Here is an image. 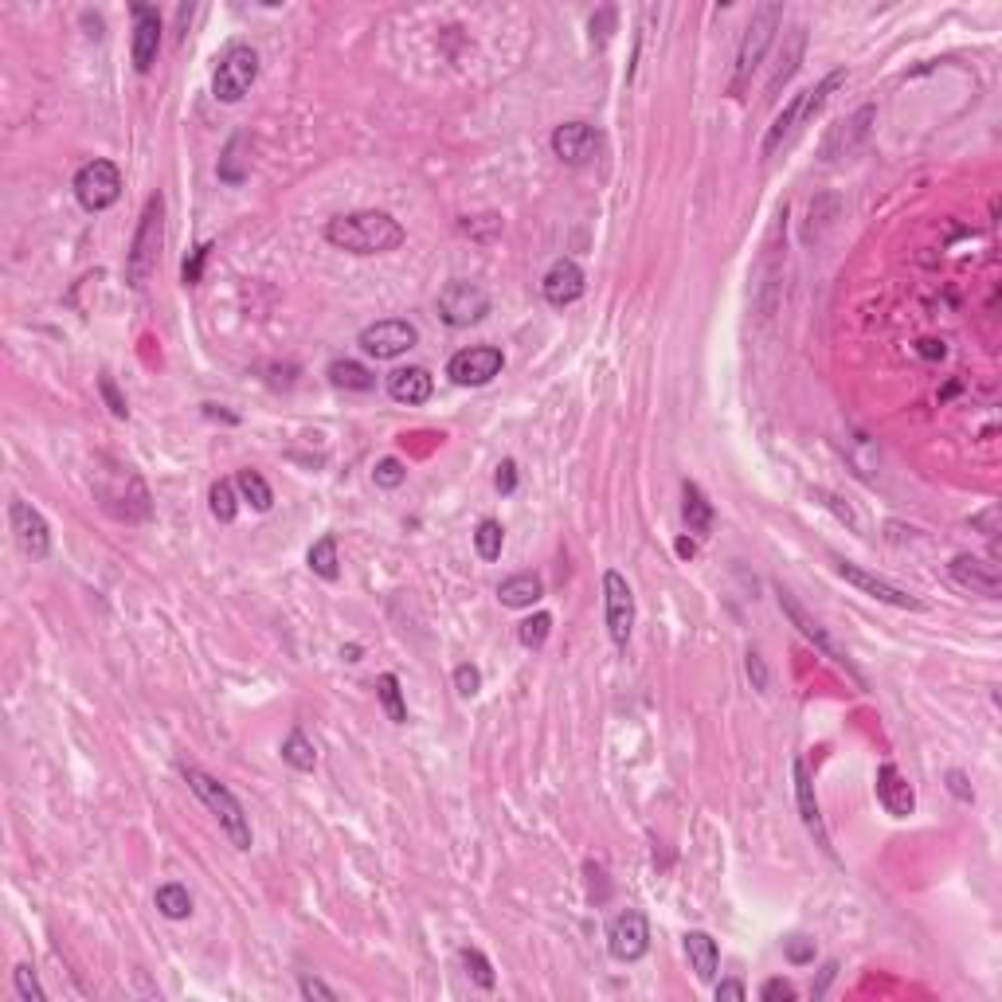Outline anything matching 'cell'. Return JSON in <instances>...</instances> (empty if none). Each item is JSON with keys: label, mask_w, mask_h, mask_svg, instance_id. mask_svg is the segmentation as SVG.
Returning a JSON list of instances; mask_svg holds the SVG:
<instances>
[{"label": "cell", "mask_w": 1002, "mask_h": 1002, "mask_svg": "<svg viewBox=\"0 0 1002 1002\" xmlns=\"http://www.w3.org/2000/svg\"><path fill=\"white\" fill-rule=\"evenodd\" d=\"M748 678H752V689H768V666H764V658L756 654V650H748Z\"/></svg>", "instance_id": "cell-49"}, {"label": "cell", "mask_w": 1002, "mask_h": 1002, "mask_svg": "<svg viewBox=\"0 0 1002 1002\" xmlns=\"http://www.w3.org/2000/svg\"><path fill=\"white\" fill-rule=\"evenodd\" d=\"M8 521H12V533H16V545L24 548L32 560H47L51 552V529H47L44 513L28 501L12 498L8 505Z\"/></svg>", "instance_id": "cell-14"}, {"label": "cell", "mask_w": 1002, "mask_h": 1002, "mask_svg": "<svg viewBox=\"0 0 1002 1002\" xmlns=\"http://www.w3.org/2000/svg\"><path fill=\"white\" fill-rule=\"evenodd\" d=\"M599 145H603V134L588 122H564L552 130V153L564 165H588L599 153Z\"/></svg>", "instance_id": "cell-16"}, {"label": "cell", "mask_w": 1002, "mask_h": 1002, "mask_svg": "<svg viewBox=\"0 0 1002 1002\" xmlns=\"http://www.w3.org/2000/svg\"><path fill=\"white\" fill-rule=\"evenodd\" d=\"M615 20H619V12H615V8H611V4H607V8H599V12H595V16H592V24H588V28H592V44H599V47H603V44H607V40H611V32H615Z\"/></svg>", "instance_id": "cell-41"}, {"label": "cell", "mask_w": 1002, "mask_h": 1002, "mask_svg": "<svg viewBox=\"0 0 1002 1002\" xmlns=\"http://www.w3.org/2000/svg\"><path fill=\"white\" fill-rule=\"evenodd\" d=\"M791 772H795V799H799V815H803V826L811 830V838L819 842L826 854H834V846H830V834H826V826H822V811H819V799H815V783H811V772H807V764H803V760H795V764H791Z\"/></svg>", "instance_id": "cell-20"}, {"label": "cell", "mask_w": 1002, "mask_h": 1002, "mask_svg": "<svg viewBox=\"0 0 1002 1002\" xmlns=\"http://www.w3.org/2000/svg\"><path fill=\"white\" fill-rule=\"evenodd\" d=\"M501 545H505V529H501L498 521H478V529H474V548H478V556L482 560H498L501 556Z\"/></svg>", "instance_id": "cell-36"}, {"label": "cell", "mask_w": 1002, "mask_h": 1002, "mask_svg": "<svg viewBox=\"0 0 1002 1002\" xmlns=\"http://www.w3.org/2000/svg\"><path fill=\"white\" fill-rule=\"evenodd\" d=\"M462 963H466L470 979H474L482 991H494V967H490V959L482 956L478 948H462Z\"/></svg>", "instance_id": "cell-38"}, {"label": "cell", "mask_w": 1002, "mask_h": 1002, "mask_svg": "<svg viewBox=\"0 0 1002 1002\" xmlns=\"http://www.w3.org/2000/svg\"><path fill=\"white\" fill-rule=\"evenodd\" d=\"M815 498H819L822 505H826V509H830V513L838 517V521H842V525L858 529V517H854V509H850V505H846L842 498H834V494H826V490H815Z\"/></svg>", "instance_id": "cell-44"}, {"label": "cell", "mask_w": 1002, "mask_h": 1002, "mask_svg": "<svg viewBox=\"0 0 1002 1002\" xmlns=\"http://www.w3.org/2000/svg\"><path fill=\"white\" fill-rule=\"evenodd\" d=\"M494 486H498V494H505V498H509L513 490H517V466H513L509 458H505V462L498 466V478H494Z\"/></svg>", "instance_id": "cell-50"}, {"label": "cell", "mask_w": 1002, "mask_h": 1002, "mask_svg": "<svg viewBox=\"0 0 1002 1002\" xmlns=\"http://www.w3.org/2000/svg\"><path fill=\"white\" fill-rule=\"evenodd\" d=\"M603 615H607V631L615 646H627L631 631H635V592L627 584L623 572H603Z\"/></svg>", "instance_id": "cell-8"}, {"label": "cell", "mask_w": 1002, "mask_h": 1002, "mask_svg": "<svg viewBox=\"0 0 1002 1002\" xmlns=\"http://www.w3.org/2000/svg\"><path fill=\"white\" fill-rule=\"evenodd\" d=\"M208 505H212V517H216L220 525H231L235 513H239V486L228 482V478H220V482L208 490Z\"/></svg>", "instance_id": "cell-35"}, {"label": "cell", "mask_w": 1002, "mask_h": 1002, "mask_svg": "<svg viewBox=\"0 0 1002 1002\" xmlns=\"http://www.w3.org/2000/svg\"><path fill=\"white\" fill-rule=\"evenodd\" d=\"M783 952L791 963H811L815 959V940H807V936H791V940H783Z\"/></svg>", "instance_id": "cell-45"}, {"label": "cell", "mask_w": 1002, "mask_h": 1002, "mask_svg": "<svg viewBox=\"0 0 1002 1002\" xmlns=\"http://www.w3.org/2000/svg\"><path fill=\"white\" fill-rule=\"evenodd\" d=\"M431 392H435V380H431L427 368H419V365L396 368V372L388 376V396H392L396 404H427Z\"/></svg>", "instance_id": "cell-24"}, {"label": "cell", "mask_w": 1002, "mask_h": 1002, "mask_svg": "<svg viewBox=\"0 0 1002 1002\" xmlns=\"http://www.w3.org/2000/svg\"><path fill=\"white\" fill-rule=\"evenodd\" d=\"M306 564H310V572L314 576H321V580H337L341 576V560H337V537L333 533H325L321 541H314V548H310V556H306Z\"/></svg>", "instance_id": "cell-33"}, {"label": "cell", "mask_w": 1002, "mask_h": 1002, "mask_svg": "<svg viewBox=\"0 0 1002 1002\" xmlns=\"http://www.w3.org/2000/svg\"><path fill=\"white\" fill-rule=\"evenodd\" d=\"M153 901H157V912L169 916V920H188V916H192V897H188V889L177 885V881L161 885Z\"/></svg>", "instance_id": "cell-34"}, {"label": "cell", "mask_w": 1002, "mask_h": 1002, "mask_svg": "<svg viewBox=\"0 0 1002 1002\" xmlns=\"http://www.w3.org/2000/svg\"><path fill=\"white\" fill-rule=\"evenodd\" d=\"M685 956H689V967L697 971L701 983H713L717 979V967H721V948L709 932H685Z\"/></svg>", "instance_id": "cell-25"}, {"label": "cell", "mask_w": 1002, "mask_h": 1002, "mask_svg": "<svg viewBox=\"0 0 1002 1002\" xmlns=\"http://www.w3.org/2000/svg\"><path fill=\"white\" fill-rule=\"evenodd\" d=\"M948 787H952V795L963 799V803H971V799H975V791L967 787V775L963 772H948Z\"/></svg>", "instance_id": "cell-52"}, {"label": "cell", "mask_w": 1002, "mask_h": 1002, "mask_svg": "<svg viewBox=\"0 0 1002 1002\" xmlns=\"http://www.w3.org/2000/svg\"><path fill=\"white\" fill-rule=\"evenodd\" d=\"M501 368H505V357H501V349L494 345H474V349H462L451 357V365H447V376L462 384V388H482V384H490L494 376H498Z\"/></svg>", "instance_id": "cell-13"}, {"label": "cell", "mask_w": 1002, "mask_h": 1002, "mask_svg": "<svg viewBox=\"0 0 1002 1002\" xmlns=\"http://www.w3.org/2000/svg\"><path fill=\"white\" fill-rule=\"evenodd\" d=\"M729 999V1002H744L748 999V991H744V983H736V979H725V983H717V1002Z\"/></svg>", "instance_id": "cell-51"}, {"label": "cell", "mask_w": 1002, "mask_h": 1002, "mask_svg": "<svg viewBox=\"0 0 1002 1002\" xmlns=\"http://www.w3.org/2000/svg\"><path fill=\"white\" fill-rule=\"evenodd\" d=\"M98 392H102V400H106V408L114 411L118 419H126L130 415V408H126V400L118 396V388H114V380L110 376H98Z\"/></svg>", "instance_id": "cell-46"}, {"label": "cell", "mask_w": 1002, "mask_h": 1002, "mask_svg": "<svg viewBox=\"0 0 1002 1002\" xmlns=\"http://www.w3.org/2000/svg\"><path fill=\"white\" fill-rule=\"evenodd\" d=\"M243 149H247V137L235 134L228 141V149H224V157H220V181L224 184H243L247 181V173H251V165H247V157H243Z\"/></svg>", "instance_id": "cell-32"}, {"label": "cell", "mask_w": 1002, "mask_h": 1002, "mask_svg": "<svg viewBox=\"0 0 1002 1002\" xmlns=\"http://www.w3.org/2000/svg\"><path fill=\"white\" fill-rule=\"evenodd\" d=\"M948 572H952V580H956L959 588H967L971 595H983V599H999L1002 592V576L995 564H987V560H979V556H956L952 564H948Z\"/></svg>", "instance_id": "cell-18"}, {"label": "cell", "mask_w": 1002, "mask_h": 1002, "mask_svg": "<svg viewBox=\"0 0 1002 1002\" xmlns=\"http://www.w3.org/2000/svg\"><path fill=\"white\" fill-rule=\"evenodd\" d=\"M184 779H188V787L196 791V799L216 815V822H220V830L228 834L231 846H235V850H251V819H247L243 803L235 799V791L224 787L216 775L200 772V768H184Z\"/></svg>", "instance_id": "cell-2"}, {"label": "cell", "mask_w": 1002, "mask_h": 1002, "mask_svg": "<svg viewBox=\"0 0 1002 1002\" xmlns=\"http://www.w3.org/2000/svg\"><path fill=\"white\" fill-rule=\"evenodd\" d=\"M873 122H877V106H862L854 118H846L834 134L826 137V145H822V157L830 161V157H846V153H854L862 141L869 137L873 130Z\"/></svg>", "instance_id": "cell-23"}, {"label": "cell", "mask_w": 1002, "mask_h": 1002, "mask_svg": "<svg viewBox=\"0 0 1002 1002\" xmlns=\"http://www.w3.org/2000/svg\"><path fill=\"white\" fill-rule=\"evenodd\" d=\"M130 12H134V67L145 75L153 71L157 51H161V16L149 4H134Z\"/></svg>", "instance_id": "cell-19"}, {"label": "cell", "mask_w": 1002, "mask_h": 1002, "mask_svg": "<svg viewBox=\"0 0 1002 1002\" xmlns=\"http://www.w3.org/2000/svg\"><path fill=\"white\" fill-rule=\"evenodd\" d=\"M842 83H846V71H834V75H826V79H822L819 87H811V91L795 94V98H791V102L783 106V114H779V118L772 122V130H768V137H764L760 153H764V157H775V153H779V149H783V145H787L791 137L799 134V130H803V126H807V122H811L815 114H819L822 106H826V98L838 91Z\"/></svg>", "instance_id": "cell-4"}, {"label": "cell", "mask_w": 1002, "mask_h": 1002, "mask_svg": "<svg viewBox=\"0 0 1002 1002\" xmlns=\"http://www.w3.org/2000/svg\"><path fill=\"white\" fill-rule=\"evenodd\" d=\"M541 595H545V580L533 576V572H517V576L501 580L498 588V599L505 607H533Z\"/></svg>", "instance_id": "cell-26"}, {"label": "cell", "mask_w": 1002, "mask_h": 1002, "mask_svg": "<svg viewBox=\"0 0 1002 1002\" xmlns=\"http://www.w3.org/2000/svg\"><path fill=\"white\" fill-rule=\"evenodd\" d=\"M235 486H239L243 501H251V509H259V513H267L274 505L271 482H267L259 470H239V474H235Z\"/></svg>", "instance_id": "cell-31"}, {"label": "cell", "mask_w": 1002, "mask_h": 1002, "mask_svg": "<svg viewBox=\"0 0 1002 1002\" xmlns=\"http://www.w3.org/2000/svg\"><path fill=\"white\" fill-rule=\"evenodd\" d=\"M674 548H678V556H682V560H693V556H697V545H693L689 537H678V545Z\"/></svg>", "instance_id": "cell-53"}, {"label": "cell", "mask_w": 1002, "mask_h": 1002, "mask_svg": "<svg viewBox=\"0 0 1002 1002\" xmlns=\"http://www.w3.org/2000/svg\"><path fill=\"white\" fill-rule=\"evenodd\" d=\"M455 689L462 693V697H474V693L482 689V674H478V666H470V662L455 666Z\"/></svg>", "instance_id": "cell-43"}, {"label": "cell", "mask_w": 1002, "mask_h": 1002, "mask_svg": "<svg viewBox=\"0 0 1002 1002\" xmlns=\"http://www.w3.org/2000/svg\"><path fill=\"white\" fill-rule=\"evenodd\" d=\"M404 478H408V470H404V462H400V458H380V462H376V470H372V482H376L380 490H396Z\"/></svg>", "instance_id": "cell-40"}, {"label": "cell", "mask_w": 1002, "mask_h": 1002, "mask_svg": "<svg viewBox=\"0 0 1002 1002\" xmlns=\"http://www.w3.org/2000/svg\"><path fill=\"white\" fill-rule=\"evenodd\" d=\"M877 799H881V807H885L893 819H909L912 815L916 795H912V783L901 775L897 764H881V768H877Z\"/></svg>", "instance_id": "cell-21"}, {"label": "cell", "mask_w": 1002, "mask_h": 1002, "mask_svg": "<svg viewBox=\"0 0 1002 1002\" xmlns=\"http://www.w3.org/2000/svg\"><path fill=\"white\" fill-rule=\"evenodd\" d=\"M541 294H545L548 306H556V310L580 302L584 298V271H580V263L556 259L545 271V278H541Z\"/></svg>", "instance_id": "cell-17"}, {"label": "cell", "mask_w": 1002, "mask_h": 1002, "mask_svg": "<svg viewBox=\"0 0 1002 1002\" xmlns=\"http://www.w3.org/2000/svg\"><path fill=\"white\" fill-rule=\"evenodd\" d=\"M682 517L685 525H689V533H709L713 529V505L701 494L697 482H685L682 486Z\"/></svg>", "instance_id": "cell-27"}, {"label": "cell", "mask_w": 1002, "mask_h": 1002, "mask_svg": "<svg viewBox=\"0 0 1002 1002\" xmlns=\"http://www.w3.org/2000/svg\"><path fill=\"white\" fill-rule=\"evenodd\" d=\"M12 983H16V995H20L24 1002H44V987H40V979H36L32 963H20V967L12 971Z\"/></svg>", "instance_id": "cell-39"}, {"label": "cell", "mask_w": 1002, "mask_h": 1002, "mask_svg": "<svg viewBox=\"0 0 1002 1002\" xmlns=\"http://www.w3.org/2000/svg\"><path fill=\"white\" fill-rule=\"evenodd\" d=\"M122 196V173L114 161L106 157H94L87 161L79 173H75V200L87 208V212H106L114 208Z\"/></svg>", "instance_id": "cell-6"}, {"label": "cell", "mask_w": 1002, "mask_h": 1002, "mask_svg": "<svg viewBox=\"0 0 1002 1002\" xmlns=\"http://www.w3.org/2000/svg\"><path fill=\"white\" fill-rule=\"evenodd\" d=\"M259 79V51L247 44H235L224 51L216 75H212V94L220 102H239Z\"/></svg>", "instance_id": "cell-7"}, {"label": "cell", "mask_w": 1002, "mask_h": 1002, "mask_svg": "<svg viewBox=\"0 0 1002 1002\" xmlns=\"http://www.w3.org/2000/svg\"><path fill=\"white\" fill-rule=\"evenodd\" d=\"M490 314V294L478 282H447L439 290V318L447 321L451 329L474 325Z\"/></svg>", "instance_id": "cell-10"}, {"label": "cell", "mask_w": 1002, "mask_h": 1002, "mask_svg": "<svg viewBox=\"0 0 1002 1002\" xmlns=\"http://www.w3.org/2000/svg\"><path fill=\"white\" fill-rule=\"evenodd\" d=\"M282 760L294 768V772H314L318 768V748H314V740L306 736V732H290L286 740H282Z\"/></svg>", "instance_id": "cell-28"}, {"label": "cell", "mask_w": 1002, "mask_h": 1002, "mask_svg": "<svg viewBox=\"0 0 1002 1002\" xmlns=\"http://www.w3.org/2000/svg\"><path fill=\"white\" fill-rule=\"evenodd\" d=\"M329 380H333L337 388H345V392H372V388H376L372 368L357 365V361H333V365H329Z\"/></svg>", "instance_id": "cell-30"}, {"label": "cell", "mask_w": 1002, "mask_h": 1002, "mask_svg": "<svg viewBox=\"0 0 1002 1002\" xmlns=\"http://www.w3.org/2000/svg\"><path fill=\"white\" fill-rule=\"evenodd\" d=\"M779 607H783V615H787V619H791V623L799 627V635L811 638V642L819 646V650H822V654H826V658H830V662H838V666H842V670H846V674H850L854 682H858V685H862V689H866V682H862V674H858V670H854V662H850V654H846V650H842V646H838L834 638H830V635H826V631H822L819 619H815V615H811V611H807V607H803V603H799L795 595L787 592V588H779Z\"/></svg>", "instance_id": "cell-9"}, {"label": "cell", "mask_w": 1002, "mask_h": 1002, "mask_svg": "<svg viewBox=\"0 0 1002 1002\" xmlns=\"http://www.w3.org/2000/svg\"><path fill=\"white\" fill-rule=\"evenodd\" d=\"M298 991L306 995V999H321V1002H337V991L333 987H325L321 979H310V975H302L298 979Z\"/></svg>", "instance_id": "cell-48"}, {"label": "cell", "mask_w": 1002, "mask_h": 1002, "mask_svg": "<svg viewBox=\"0 0 1002 1002\" xmlns=\"http://www.w3.org/2000/svg\"><path fill=\"white\" fill-rule=\"evenodd\" d=\"M803 51H807V28L803 24H795L791 32H787V40H783V47H779V59H775V71H772V79H768V102H775L779 98V91L795 79V71H799V63H803Z\"/></svg>", "instance_id": "cell-22"}, {"label": "cell", "mask_w": 1002, "mask_h": 1002, "mask_svg": "<svg viewBox=\"0 0 1002 1002\" xmlns=\"http://www.w3.org/2000/svg\"><path fill=\"white\" fill-rule=\"evenodd\" d=\"M376 697L388 713L392 725H408V701H404V689H400V678L396 674H380L376 678Z\"/></svg>", "instance_id": "cell-29"}, {"label": "cell", "mask_w": 1002, "mask_h": 1002, "mask_svg": "<svg viewBox=\"0 0 1002 1002\" xmlns=\"http://www.w3.org/2000/svg\"><path fill=\"white\" fill-rule=\"evenodd\" d=\"M552 635V615L548 611H537V615H529L521 627H517V638H521V646L525 650H541Z\"/></svg>", "instance_id": "cell-37"}, {"label": "cell", "mask_w": 1002, "mask_h": 1002, "mask_svg": "<svg viewBox=\"0 0 1002 1002\" xmlns=\"http://www.w3.org/2000/svg\"><path fill=\"white\" fill-rule=\"evenodd\" d=\"M607 948L619 963H635L650 952V924L638 909H623L607 924Z\"/></svg>", "instance_id": "cell-12"}, {"label": "cell", "mask_w": 1002, "mask_h": 1002, "mask_svg": "<svg viewBox=\"0 0 1002 1002\" xmlns=\"http://www.w3.org/2000/svg\"><path fill=\"white\" fill-rule=\"evenodd\" d=\"M161 243H165V200L161 192L145 200V212H141V224L134 231V243L126 251V282L134 290H145L149 274L157 271V255H161Z\"/></svg>", "instance_id": "cell-5"}, {"label": "cell", "mask_w": 1002, "mask_h": 1002, "mask_svg": "<svg viewBox=\"0 0 1002 1002\" xmlns=\"http://www.w3.org/2000/svg\"><path fill=\"white\" fill-rule=\"evenodd\" d=\"M779 20H783V4H775V0L772 4H760V8L752 12V20H748V28H744V40L736 47V63H732V79H729L732 98H740L744 87L752 83L756 67H760L764 55H768V44H772Z\"/></svg>", "instance_id": "cell-3"}, {"label": "cell", "mask_w": 1002, "mask_h": 1002, "mask_svg": "<svg viewBox=\"0 0 1002 1002\" xmlns=\"http://www.w3.org/2000/svg\"><path fill=\"white\" fill-rule=\"evenodd\" d=\"M415 341H419V329L404 318H384L376 321V325H368L361 329V349H365L368 357H376V361H396V357H404L408 349H415Z\"/></svg>", "instance_id": "cell-11"}, {"label": "cell", "mask_w": 1002, "mask_h": 1002, "mask_svg": "<svg viewBox=\"0 0 1002 1002\" xmlns=\"http://www.w3.org/2000/svg\"><path fill=\"white\" fill-rule=\"evenodd\" d=\"M208 251H212V243H200V247L192 251V259H184L181 278L188 282V286H196V282H200V274H204V263H208Z\"/></svg>", "instance_id": "cell-42"}, {"label": "cell", "mask_w": 1002, "mask_h": 1002, "mask_svg": "<svg viewBox=\"0 0 1002 1002\" xmlns=\"http://www.w3.org/2000/svg\"><path fill=\"white\" fill-rule=\"evenodd\" d=\"M325 239L349 255H384L404 243V228L388 212H349L325 224Z\"/></svg>", "instance_id": "cell-1"}, {"label": "cell", "mask_w": 1002, "mask_h": 1002, "mask_svg": "<svg viewBox=\"0 0 1002 1002\" xmlns=\"http://www.w3.org/2000/svg\"><path fill=\"white\" fill-rule=\"evenodd\" d=\"M838 576L846 584H854L858 592L873 595L877 603H889V607H901V611H924V603L916 595H909L905 588H897V584H889V580H881V576H873L866 568H858V564H850V560H838Z\"/></svg>", "instance_id": "cell-15"}, {"label": "cell", "mask_w": 1002, "mask_h": 1002, "mask_svg": "<svg viewBox=\"0 0 1002 1002\" xmlns=\"http://www.w3.org/2000/svg\"><path fill=\"white\" fill-rule=\"evenodd\" d=\"M760 999L764 1002H791L795 999V987H791L787 979H768V983L760 987Z\"/></svg>", "instance_id": "cell-47"}]
</instances>
